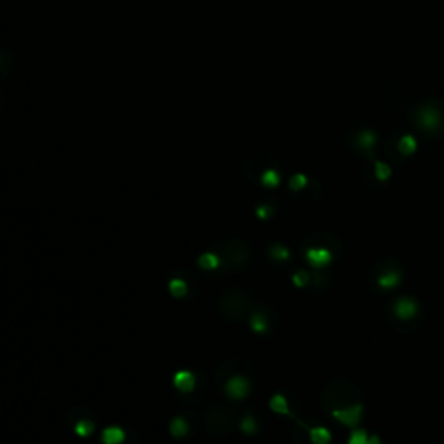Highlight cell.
I'll list each match as a JSON object with an SVG mask.
<instances>
[{"label": "cell", "mask_w": 444, "mask_h": 444, "mask_svg": "<svg viewBox=\"0 0 444 444\" xmlns=\"http://www.w3.org/2000/svg\"><path fill=\"white\" fill-rule=\"evenodd\" d=\"M91 430H92V425H87V422H80V424L76 425V432H78L80 436H87Z\"/></svg>", "instance_id": "4fadbf2b"}, {"label": "cell", "mask_w": 444, "mask_h": 444, "mask_svg": "<svg viewBox=\"0 0 444 444\" xmlns=\"http://www.w3.org/2000/svg\"><path fill=\"white\" fill-rule=\"evenodd\" d=\"M103 441L106 444H118L123 441V432L118 427H110L104 430L103 434Z\"/></svg>", "instance_id": "ba28073f"}, {"label": "cell", "mask_w": 444, "mask_h": 444, "mask_svg": "<svg viewBox=\"0 0 444 444\" xmlns=\"http://www.w3.org/2000/svg\"><path fill=\"white\" fill-rule=\"evenodd\" d=\"M399 281H401V273H397V271H388V273H384L378 278V285L382 288H394V286L399 285Z\"/></svg>", "instance_id": "8992f818"}, {"label": "cell", "mask_w": 444, "mask_h": 444, "mask_svg": "<svg viewBox=\"0 0 444 444\" xmlns=\"http://www.w3.org/2000/svg\"><path fill=\"white\" fill-rule=\"evenodd\" d=\"M305 257H307V260L311 262V266H314V267H325L326 264L332 260V254H330L328 250H325V248L307 250Z\"/></svg>", "instance_id": "3957f363"}, {"label": "cell", "mask_w": 444, "mask_h": 444, "mask_svg": "<svg viewBox=\"0 0 444 444\" xmlns=\"http://www.w3.org/2000/svg\"><path fill=\"white\" fill-rule=\"evenodd\" d=\"M292 186H294V189H302L305 184V179L302 177V175H297V177L294 179V183H290Z\"/></svg>", "instance_id": "2e32d148"}, {"label": "cell", "mask_w": 444, "mask_h": 444, "mask_svg": "<svg viewBox=\"0 0 444 444\" xmlns=\"http://www.w3.org/2000/svg\"><path fill=\"white\" fill-rule=\"evenodd\" d=\"M347 444H370V437H368V434H366L365 430L357 428V430H354V432L351 434L349 443H347Z\"/></svg>", "instance_id": "9c48e42d"}, {"label": "cell", "mask_w": 444, "mask_h": 444, "mask_svg": "<svg viewBox=\"0 0 444 444\" xmlns=\"http://www.w3.org/2000/svg\"><path fill=\"white\" fill-rule=\"evenodd\" d=\"M361 413H363V406H361V405H354V406H349V408L333 409L332 415L335 416V418H337L340 424L349 425V427H354V425L359 422Z\"/></svg>", "instance_id": "6da1fadb"}, {"label": "cell", "mask_w": 444, "mask_h": 444, "mask_svg": "<svg viewBox=\"0 0 444 444\" xmlns=\"http://www.w3.org/2000/svg\"><path fill=\"white\" fill-rule=\"evenodd\" d=\"M294 281L297 286H304V285H307V281H309V276H307L304 271H300V273H297L294 276Z\"/></svg>", "instance_id": "7c38bea8"}, {"label": "cell", "mask_w": 444, "mask_h": 444, "mask_svg": "<svg viewBox=\"0 0 444 444\" xmlns=\"http://www.w3.org/2000/svg\"><path fill=\"white\" fill-rule=\"evenodd\" d=\"M174 428H175V434H181V430H184L186 427H184L181 420H175V424L172 425V430H174Z\"/></svg>", "instance_id": "e0dca14e"}, {"label": "cell", "mask_w": 444, "mask_h": 444, "mask_svg": "<svg viewBox=\"0 0 444 444\" xmlns=\"http://www.w3.org/2000/svg\"><path fill=\"white\" fill-rule=\"evenodd\" d=\"M273 252H274V255H276V259H281V260L283 259H288V250L283 248V246H279V245L274 246Z\"/></svg>", "instance_id": "5bb4252c"}, {"label": "cell", "mask_w": 444, "mask_h": 444, "mask_svg": "<svg viewBox=\"0 0 444 444\" xmlns=\"http://www.w3.org/2000/svg\"><path fill=\"white\" fill-rule=\"evenodd\" d=\"M271 408H273L274 411H279V413L288 411V406H286V401L283 396H274L273 401H271Z\"/></svg>", "instance_id": "30bf717a"}, {"label": "cell", "mask_w": 444, "mask_h": 444, "mask_svg": "<svg viewBox=\"0 0 444 444\" xmlns=\"http://www.w3.org/2000/svg\"><path fill=\"white\" fill-rule=\"evenodd\" d=\"M200 264H202L203 267H206V269H212V267L217 266V259H215L214 255H203Z\"/></svg>", "instance_id": "8fae6325"}, {"label": "cell", "mask_w": 444, "mask_h": 444, "mask_svg": "<svg viewBox=\"0 0 444 444\" xmlns=\"http://www.w3.org/2000/svg\"><path fill=\"white\" fill-rule=\"evenodd\" d=\"M254 427H255V425H254V420H252V418H246V420H245V425H243V428L250 432V430H254Z\"/></svg>", "instance_id": "ac0fdd59"}, {"label": "cell", "mask_w": 444, "mask_h": 444, "mask_svg": "<svg viewBox=\"0 0 444 444\" xmlns=\"http://www.w3.org/2000/svg\"><path fill=\"white\" fill-rule=\"evenodd\" d=\"M309 437L314 444H330V441H332V434H330V430L325 427L311 428Z\"/></svg>", "instance_id": "5b68a950"}, {"label": "cell", "mask_w": 444, "mask_h": 444, "mask_svg": "<svg viewBox=\"0 0 444 444\" xmlns=\"http://www.w3.org/2000/svg\"><path fill=\"white\" fill-rule=\"evenodd\" d=\"M227 392L233 397H245V394L248 392V382L243 378H233L227 384Z\"/></svg>", "instance_id": "277c9868"}, {"label": "cell", "mask_w": 444, "mask_h": 444, "mask_svg": "<svg viewBox=\"0 0 444 444\" xmlns=\"http://www.w3.org/2000/svg\"><path fill=\"white\" fill-rule=\"evenodd\" d=\"M175 385H177L181 390H184V392H187V390H191L194 385V378L191 373L187 371H181L175 375Z\"/></svg>", "instance_id": "52a82bcc"}, {"label": "cell", "mask_w": 444, "mask_h": 444, "mask_svg": "<svg viewBox=\"0 0 444 444\" xmlns=\"http://www.w3.org/2000/svg\"><path fill=\"white\" fill-rule=\"evenodd\" d=\"M416 311H418V305L409 297H401L394 305V313L399 319H411L416 314Z\"/></svg>", "instance_id": "7a4b0ae2"}, {"label": "cell", "mask_w": 444, "mask_h": 444, "mask_svg": "<svg viewBox=\"0 0 444 444\" xmlns=\"http://www.w3.org/2000/svg\"><path fill=\"white\" fill-rule=\"evenodd\" d=\"M184 290H186L184 283H181V281H174V283H172V292H175L177 295H183Z\"/></svg>", "instance_id": "9a60e30c"}]
</instances>
